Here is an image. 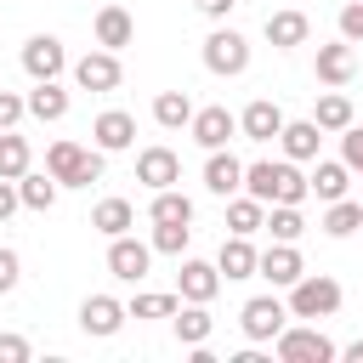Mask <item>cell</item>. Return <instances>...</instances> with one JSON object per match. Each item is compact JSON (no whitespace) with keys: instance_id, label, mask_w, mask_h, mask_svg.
Returning a JSON list of instances; mask_svg holds the SVG:
<instances>
[{"instance_id":"6da1fadb","label":"cell","mask_w":363,"mask_h":363,"mask_svg":"<svg viewBox=\"0 0 363 363\" xmlns=\"http://www.w3.org/2000/svg\"><path fill=\"white\" fill-rule=\"evenodd\" d=\"M244 193L261 199V204H301V199H312L295 159H255V164H244Z\"/></svg>"},{"instance_id":"7a4b0ae2","label":"cell","mask_w":363,"mask_h":363,"mask_svg":"<svg viewBox=\"0 0 363 363\" xmlns=\"http://www.w3.org/2000/svg\"><path fill=\"white\" fill-rule=\"evenodd\" d=\"M45 170L57 176V187H91V182H102V170H108V153L102 147H79V142H51L45 147Z\"/></svg>"},{"instance_id":"3957f363","label":"cell","mask_w":363,"mask_h":363,"mask_svg":"<svg viewBox=\"0 0 363 363\" xmlns=\"http://www.w3.org/2000/svg\"><path fill=\"white\" fill-rule=\"evenodd\" d=\"M340 301H346V295H340V284H335L329 272H301V278L289 284V301H284V306H289V318H312V323H318V318H335Z\"/></svg>"},{"instance_id":"277c9868","label":"cell","mask_w":363,"mask_h":363,"mask_svg":"<svg viewBox=\"0 0 363 363\" xmlns=\"http://www.w3.org/2000/svg\"><path fill=\"white\" fill-rule=\"evenodd\" d=\"M272 352H278V363H329V357H340V346L312 323H284L272 335Z\"/></svg>"},{"instance_id":"5b68a950","label":"cell","mask_w":363,"mask_h":363,"mask_svg":"<svg viewBox=\"0 0 363 363\" xmlns=\"http://www.w3.org/2000/svg\"><path fill=\"white\" fill-rule=\"evenodd\" d=\"M289 323V306L278 301V295H250L244 306H238V329H244V340H255V346H272V335Z\"/></svg>"},{"instance_id":"8992f818","label":"cell","mask_w":363,"mask_h":363,"mask_svg":"<svg viewBox=\"0 0 363 363\" xmlns=\"http://www.w3.org/2000/svg\"><path fill=\"white\" fill-rule=\"evenodd\" d=\"M204 68L210 74H221V79H233V74H244L250 68V40L238 34V28H210V40H204Z\"/></svg>"},{"instance_id":"52a82bcc","label":"cell","mask_w":363,"mask_h":363,"mask_svg":"<svg viewBox=\"0 0 363 363\" xmlns=\"http://www.w3.org/2000/svg\"><path fill=\"white\" fill-rule=\"evenodd\" d=\"M147 267H153V244H142V238H130V233L108 238V272H113L119 284H142Z\"/></svg>"},{"instance_id":"ba28073f","label":"cell","mask_w":363,"mask_h":363,"mask_svg":"<svg viewBox=\"0 0 363 363\" xmlns=\"http://www.w3.org/2000/svg\"><path fill=\"white\" fill-rule=\"evenodd\" d=\"M62 68H68V51H62L57 34H28L23 40V74L28 79H57Z\"/></svg>"},{"instance_id":"9c48e42d","label":"cell","mask_w":363,"mask_h":363,"mask_svg":"<svg viewBox=\"0 0 363 363\" xmlns=\"http://www.w3.org/2000/svg\"><path fill=\"white\" fill-rule=\"evenodd\" d=\"M312 74H318V85H329V91L352 85V79H357V51H352V40H329V45H318Z\"/></svg>"},{"instance_id":"30bf717a","label":"cell","mask_w":363,"mask_h":363,"mask_svg":"<svg viewBox=\"0 0 363 363\" xmlns=\"http://www.w3.org/2000/svg\"><path fill=\"white\" fill-rule=\"evenodd\" d=\"M119 79H125V68H119V51H85L79 62H74V85L79 91H119Z\"/></svg>"},{"instance_id":"8fae6325","label":"cell","mask_w":363,"mask_h":363,"mask_svg":"<svg viewBox=\"0 0 363 363\" xmlns=\"http://www.w3.org/2000/svg\"><path fill=\"white\" fill-rule=\"evenodd\" d=\"M187 136L210 153V147H227L233 136H238V113H227L221 102L216 108H193V119H187Z\"/></svg>"},{"instance_id":"7c38bea8","label":"cell","mask_w":363,"mask_h":363,"mask_svg":"<svg viewBox=\"0 0 363 363\" xmlns=\"http://www.w3.org/2000/svg\"><path fill=\"white\" fill-rule=\"evenodd\" d=\"M301 272H306V261H301L295 244H267V250L255 255V278H267L272 289H289Z\"/></svg>"},{"instance_id":"4fadbf2b","label":"cell","mask_w":363,"mask_h":363,"mask_svg":"<svg viewBox=\"0 0 363 363\" xmlns=\"http://www.w3.org/2000/svg\"><path fill=\"white\" fill-rule=\"evenodd\" d=\"M136 182H142L147 193L176 187V182H182V159H176V147H142V153H136Z\"/></svg>"},{"instance_id":"5bb4252c","label":"cell","mask_w":363,"mask_h":363,"mask_svg":"<svg viewBox=\"0 0 363 363\" xmlns=\"http://www.w3.org/2000/svg\"><path fill=\"white\" fill-rule=\"evenodd\" d=\"M79 329L96 335V340L119 335V329H125V301H113V295H85V301H79Z\"/></svg>"},{"instance_id":"9a60e30c","label":"cell","mask_w":363,"mask_h":363,"mask_svg":"<svg viewBox=\"0 0 363 363\" xmlns=\"http://www.w3.org/2000/svg\"><path fill=\"white\" fill-rule=\"evenodd\" d=\"M278 130H284V108L272 96H255L238 113V136H250V142H278Z\"/></svg>"},{"instance_id":"2e32d148","label":"cell","mask_w":363,"mask_h":363,"mask_svg":"<svg viewBox=\"0 0 363 363\" xmlns=\"http://www.w3.org/2000/svg\"><path fill=\"white\" fill-rule=\"evenodd\" d=\"M91 142H96L102 153H125V147L136 142V119H130L125 108H108V113L91 119Z\"/></svg>"},{"instance_id":"e0dca14e","label":"cell","mask_w":363,"mask_h":363,"mask_svg":"<svg viewBox=\"0 0 363 363\" xmlns=\"http://www.w3.org/2000/svg\"><path fill=\"white\" fill-rule=\"evenodd\" d=\"M204 187H210L216 199L244 193V159H233L227 147H210V159H204Z\"/></svg>"},{"instance_id":"ac0fdd59","label":"cell","mask_w":363,"mask_h":363,"mask_svg":"<svg viewBox=\"0 0 363 363\" xmlns=\"http://www.w3.org/2000/svg\"><path fill=\"white\" fill-rule=\"evenodd\" d=\"M216 289H221V272H216V261H182V272H176V295L182 301H216Z\"/></svg>"},{"instance_id":"d6986e66","label":"cell","mask_w":363,"mask_h":363,"mask_svg":"<svg viewBox=\"0 0 363 363\" xmlns=\"http://www.w3.org/2000/svg\"><path fill=\"white\" fill-rule=\"evenodd\" d=\"M23 102H28V119H40V125H57V119H68V108H74V96H68L57 79H34V91H28Z\"/></svg>"},{"instance_id":"ffe728a7","label":"cell","mask_w":363,"mask_h":363,"mask_svg":"<svg viewBox=\"0 0 363 363\" xmlns=\"http://www.w3.org/2000/svg\"><path fill=\"white\" fill-rule=\"evenodd\" d=\"M91 28H96V45H102V51H125V45L136 40V17H130L125 6H102Z\"/></svg>"},{"instance_id":"44dd1931","label":"cell","mask_w":363,"mask_h":363,"mask_svg":"<svg viewBox=\"0 0 363 363\" xmlns=\"http://www.w3.org/2000/svg\"><path fill=\"white\" fill-rule=\"evenodd\" d=\"M278 142H284V159H295V164H312V159H318V142H323V130H318L312 119H284Z\"/></svg>"},{"instance_id":"7402d4cb","label":"cell","mask_w":363,"mask_h":363,"mask_svg":"<svg viewBox=\"0 0 363 363\" xmlns=\"http://www.w3.org/2000/svg\"><path fill=\"white\" fill-rule=\"evenodd\" d=\"M255 255H261V250H255L244 233H227V238H221V255H216V272H221V278H255Z\"/></svg>"},{"instance_id":"603a6c76","label":"cell","mask_w":363,"mask_h":363,"mask_svg":"<svg viewBox=\"0 0 363 363\" xmlns=\"http://www.w3.org/2000/svg\"><path fill=\"white\" fill-rule=\"evenodd\" d=\"M306 34H312V17H306V11H295V6L267 17V40H272L278 51H295V45H306Z\"/></svg>"},{"instance_id":"cb8c5ba5","label":"cell","mask_w":363,"mask_h":363,"mask_svg":"<svg viewBox=\"0 0 363 363\" xmlns=\"http://www.w3.org/2000/svg\"><path fill=\"white\" fill-rule=\"evenodd\" d=\"M306 193H318L323 204H329V199H346V193H352V170H346V159H318V170L306 176Z\"/></svg>"},{"instance_id":"d4e9b609","label":"cell","mask_w":363,"mask_h":363,"mask_svg":"<svg viewBox=\"0 0 363 363\" xmlns=\"http://www.w3.org/2000/svg\"><path fill=\"white\" fill-rule=\"evenodd\" d=\"M170 323H176V340H182V346H204V340H210V329H216V318H210V306H204V301L176 306V312H170Z\"/></svg>"},{"instance_id":"484cf974","label":"cell","mask_w":363,"mask_h":363,"mask_svg":"<svg viewBox=\"0 0 363 363\" xmlns=\"http://www.w3.org/2000/svg\"><path fill=\"white\" fill-rule=\"evenodd\" d=\"M57 193H62V187H57L51 170H23V176H17V199H23V210H51Z\"/></svg>"},{"instance_id":"4316f807","label":"cell","mask_w":363,"mask_h":363,"mask_svg":"<svg viewBox=\"0 0 363 363\" xmlns=\"http://www.w3.org/2000/svg\"><path fill=\"white\" fill-rule=\"evenodd\" d=\"M261 233H272V244H301V233H306V216H301V204H267V221H261Z\"/></svg>"},{"instance_id":"83f0119b","label":"cell","mask_w":363,"mask_h":363,"mask_svg":"<svg viewBox=\"0 0 363 363\" xmlns=\"http://www.w3.org/2000/svg\"><path fill=\"white\" fill-rule=\"evenodd\" d=\"M312 125H318V130H335V136H340V130L352 125V96H346V91H329V85H323V96H318V108H312Z\"/></svg>"},{"instance_id":"f1b7e54d","label":"cell","mask_w":363,"mask_h":363,"mask_svg":"<svg viewBox=\"0 0 363 363\" xmlns=\"http://www.w3.org/2000/svg\"><path fill=\"white\" fill-rule=\"evenodd\" d=\"M91 227H96L102 238H119V233H130V227H136V210H130V199H102V204L91 210Z\"/></svg>"},{"instance_id":"f546056e","label":"cell","mask_w":363,"mask_h":363,"mask_svg":"<svg viewBox=\"0 0 363 363\" xmlns=\"http://www.w3.org/2000/svg\"><path fill=\"white\" fill-rule=\"evenodd\" d=\"M261 221H267V204H261V199H250V193H233V199H227V233L255 238Z\"/></svg>"},{"instance_id":"4dcf8cb0","label":"cell","mask_w":363,"mask_h":363,"mask_svg":"<svg viewBox=\"0 0 363 363\" xmlns=\"http://www.w3.org/2000/svg\"><path fill=\"white\" fill-rule=\"evenodd\" d=\"M329 238H352L357 227H363V204L357 199H329V210H323V221H318Z\"/></svg>"},{"instance_id":"1f68e13d","label":"cell","mask_w":363,"mask_h":363,"mask_svg":"<svg viewBox=\"0 0 363 363\" xmlns=\"http://www.w3.org/2000/svg\"><path fill=\"white\" fill-rule=\"evenodd\" d=\"M187 119H193V96H187V91H159V96H153V125L182 130Z\"/></svg>"},{"instance_id":"d6a6232c","label":"cell","mask_w":363,"mask_h":363,"mask_svg":"<svg viewBox=\"0 0 363 363\" xmlns=\"http://www.w3.org/2000/svg\"><path fill=\"white\" fill-rule=\"evenodd\" d=\"M147 221H187L193 227V199L182 187H159L153 204H147Z\"/></svg>"},{"instance_id":"836d02e7","label":"cell","mask_w":363,"mask_h":363,"mask_svg":"<svg viewBox=\"0 0 363 363\" xmlns=\"http://www.w3.org/2000/svg\"><path fill=\"white\" fill-rule=\"evenodd\" d=\"M28 164H34V147H28V136H17V130H0V176H6V182H17Z\"/></svg>"},{"instance_id":"e575fe53","label":"cell","mask_w":363,"mask_h":363,"mask_svg":"<svg viewBox=\"0 0 363 363\" xmlns=\"http://www.w3.org/2000/svg\"><path fill=\"white\" fill-rule=\"evenodd\" d=\"M153 255H182L187 244H193V227L187 221H153Z\"/></svg>"},{"instance_id":"d590c367","label":"cell","mask_w":363,"mask_h":363,"mask_svg":"<svg viewBox=\"0 0 363 363\" xmlns=\"http://www.w3.org/2000/svg\"><path fill=\"white\" fill-rule=\"evenodd\" d=\"M182 306V295H159V289H147V295H136L130 306H125V318H170Z\"/></svg>"},{"instance_id":"8d00e7d4","label":"cell","mask_w":363,"mask_h":363,"mask_svg":"<svg viewBox=\"0 0 363 363\" xmlns=\"http://www.w3.org/2000/svg\"><path fill=\"white\" fill-rule=\"evenodd\" d=\"M340 159H346L352 176H363V125H346L340 130Z\"/></svg>"},{"instance_id":"74e56055","label":"cell","mask_w":363,"mask_h":363,"mask_svg":"<svg viewBox=\"0 0 363 363\" xmlns=\"http://www.w3.org/2000/svg\"><path fill=\"white\" fill-rule=\"evenodd\" d=\"M17 284H23V255H17V250H6V244H0V295H11V289H17Z\"/></svg>"},{"instance_id":"f35d334b","label":"cell","mask_w":363,"mask_h":363,"mask_svg":"<svg viewBox=\"0 0 363 363\" xmlns=\"http://www.w3.org/2000/svg\"><path fill=\"white\" fill-rule=\"evenodd\" d=\"M340 40L363 45V0H346V6H340Z\"/></svg>"},{"instance_id":"ab89813d","label":"cell","mask_w":363,"mask_h":363,"mask_svg":"<svg viewBox=\"0 0 363 363\" xmlns=\"http://www.w3.org/2000/svg\"><path fill=\"white\" fill-rule=\"evenodd\" d=\"M23 113H28V102H23L17 91H0V130H17Z\"/></svg>"},{"instance_id":"60d3db41","label":"cell","mask_w":363,"mask_h":363,"mask_svg":"<svg viewBox=\"0 0 363 363\" xmlns=\"http://www.w3.org/2000/svg\"><path fill=\"white\" fill-rule=\"evenodd\" d=\"M34 352H28V340L23 335H0V363H28Z\"/></svg>"},{"instance_id":"b9f144b4","label":"cell","mask_w":363,"mask_h":363,"mask_svg":"<svg viewBox=\"0 0 363 363\" xmlns=\"http://www.w3.org/2000/svg\"><path fill=\"white\" fill-rule=\"evenodd\" d=\"M193 6H199V11H204V17H210V23H227V17H233V6H238V0H193Z\"/></svg>"},{"instance_id":"7bdbcfd3","label":"cell","mask_w":363,"mask_h":363,"mask_svg":"<svg viewBox=\"0 0 363 363\" xmlns=\"http://www.w3.org/2000/svg\"><path fill=\"white\" fill-rule=\"evenodd\" d=\"M11 210H23V199H17V182H6V176H0V221H6Z\"/></svg>"},{"instance_id":"ee69618b","label":"cell","mask_w":363,"mask_h":363,"mask_svg":"<svg viewBox=\"0 0 363 363\" xmlns=\"http://www.w3.org/2000/svg\"><path fill=\"white\" fill-rule=\"evenodd\" d=\"M340 357H346V363H363V340H352V346H340Z\"/></svg>"}]
</instances>
